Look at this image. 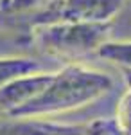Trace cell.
<instances>
[{
	"label": "cell",
	"mask_w": 131,
	"mask_h": 135,
	"mask_svg": "<svg viewBox=\"0 0 131 135\" xmlns=\"http://www.w3.org/2000/svg\"><path fill=\"white\" fill-rule=\"evenodd\" d=\"M0 115H2V114H0Z\"/></svg>",
	"instance_id": "cell-13"
},
{
	"label": "cell",
	"mask_w": 131,
	"mask_h": 135,
	"mask_svg": "<svg viewBox=\"0 0 131 135\" xmlns=\"http://www.w3.org/2000/svg\"><path fill=\"white\" fill-rule=\"evenodd\" d=\"M36 70H45V67L38 60L25 58V56H6L0 58V86L7 83L9 79L22 76V74L36 72Z\"/></svg>",
	"instance_id": "cell-6"
},
{
	"label": "cell",
	"mask_w": 131,
	"mask_h": 135,
	"mask_svg": "<svg viewBox=\"0 0 131 135\" xmlns=\"http://www.w3.org/2000/svg\"><path fill=\"white\" fill-rule=\"evenodd\" d=\"M111 22H56L31 29L43 52L58 58H79L97 49L110 38Z\"/></svg>",
	"instance_id": "cell-2"
},
{
	"label": "cell",
	"mask_w": 131,
	"mask_h": 135,
	"mask_svg": "<svg viewBox=\"0 0 131 135\" xmlns=\"http://www.w3.org/2000/svg\"><path fill=\"white\" fill-rule=\"evenodd\" d=\"M115 119L117 123L124 130L126 135H131V88L120 95L119 103H117V110H115Z\"/></svg>",
	"instance_id": "cell-10"
},
{
	"label": "cell",
	"mask_w": 131,
	"mask_h": 135,
	"mask_svg": "<svg viewBox=\"0 0 131 135\" xmlns=\"http://www.w3.org/2000/svg\"><path fill=\"white\" fill-rule=\"evenodd\" d=\"M110 74L79 63H68L54 70L52 79L34 99L6 114L9 119L49 117L77 110L104 97L113 88Z\"/></svg>",
	"instance_id": "cell-1"
},
{
	"label": "cell",
	"mask_w": 131,
	"mask_h": 135,
	"mask_svg": "<svg viewBox=\"0 0 131 135\" xmlns=\"http://www.w3.org/2000/svg\"><path fill=\"white\" fill-rule=\"evenodd\" d=\"M0 135H86L84 124H67L41 117H23L2 126Z\"/></svg>",
	"instance_id": "cell-5"
},
{
	"label": "cell",
	"mask_w": 131,
	"mask_h": 135,
	"mask_svg": "<svg viewBox=\"0 0 131 135\" xmlns=\"http://www.w3.org/2000/svg\"><path fill=\"white\" fill-rule=\"evenodd\" d=\"M4 2H6V0H0V7H2V4H4Z\"/></svg>",
	"instance_id": "cell-12"
},
{
	"label": "cell",
	"mask_w": 131,
	"mask_h": 135,
	"mask_svg": "<svg viewBox=\"0 0 131 135\" xmlns=\"http://www.w3.org/2000/svg\"><path fill=\"white\" fill-rule=\"evenodd\" d=\"M54 70H36L22 74L0 86V114L6 115L11 110L29 103L49 85Z\"/></svg>",
	"instance_id": "cell-4"
},
{
	"label": "cell",
	"mask_w": 131,
	"mask_h": 135,
	"mask_svg": "<svg viewBox=\"0 0 131 135\" xmlns=\"http://www.w3.org/2000/svg\"><path fill=\"white\" fill-rule=\"evenodd\" d=\"M124 0H52L34 11L6 18L9 25L34 29L56 22H111L120 13Z\"/></svg>",
	"instance_id": "cell-3"
},
{
	"label": "cell",
	"mask_w": 131,
	"mask_h": 135,
	"mask_svg": "<svg viewBox=\"0 0 131 135\" xmlns=\"http://www.w3.org/2000/svg\"><path fill=\"white\" fill-rule=\"evenodd\" d=\"M49 2H52V0H6L0 7V20L34 11L45 4H49Z\"/></svg>",
	"instance_id": "cell-8"
},
{
	"label": "cell",
	"mask_w": 131,
	"mask_h": 135,
	"mask_svg": "<svg viewBox=\"0 0 131 135\" xmlns=\"http://www.w3.org/2000/svg\"><path fill=\"white\" fill-rule=\"evenodd\" d=\"M86 135H126L115 117H97L84 124Z\"/></svg>",
	"instance_id": "cell-9"
},
{
	"label": "cell",
	"mask_w": 131,
	"mask_h": 135,
	"mask_svg": "<svg viewBox=\"0 0 131 135\" xmlns=\"http://www.w3.org/2000/svg\"><path fill=\"white\" fill-rule=\"evenodd\" d=\"M124 76H126V83H128V86L131 88V70L129 69H124Z\"/></svg>",
	"instance_id": "cell-11"
},
{
	"label": "cell",
	"mask_w": 131,
	"mask_h": 135,
	"mask_svg": "<svg viewBox=\"0 0 131 135\" xmlns=\"http://www.w3.org/2000/svg\"><path fill=\"white\" fill-rule=\"evenodd\" d=\"M97 56L106 60V61L119 65L122 69H129L131 70V40H124V42L106 40L97 49Z\"/></svg>",
	"instance_id": "cell-7"
}]
</instances>
